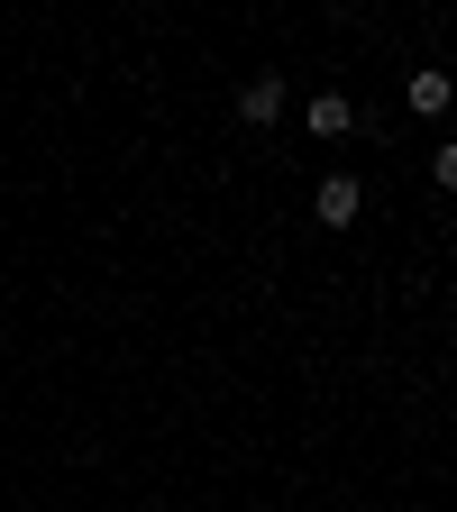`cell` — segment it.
<instances>
[{"label":"cell","instance_id":"6da1fadb","mask_svg":"<svg viewBox=\"0 0 457 512\" xmlns=\"http://www.w3.org/2000/svg\"><path fill=\"white\" fill-rule=\"evenodd\" d=\"M357 211H366V183L357 174H330V183L311 192V220L320 229H357Z\"/></svg>","mask_w":457,"mask_h":512},{"label":"cell","instance_id":"7a4b0ae2","mask_svg":"<svg viewBox=\"0 0 457 512\" xmlns=\"http://www.w3.org/2000/svg\"><path fill=\"white\" fill-rule=\"evenodd\" d=\"M238 119H284V74H247V92H238Z\"/></svg>","mask_w":457,"mask_h":512},{"label":"cell","instance_id":"3957f363","mask_svg":"<svg viewBox=\"0 0 457 512\" xmlns=\"http://www.w3.org/2000/svg\"><path fill=\"white\" fill-rule=\"evenodd\" d=\"M302 119H311V138H348V128H357V110H348V92H320V101H311Z\"/></svg>","mask_w":457,"mask_h":512},{"label":"cell","instance_id":"277c9868","mask_svg":"<svg viewBox=\"0 0 457 512\" xmlns=\"http://www.w3.org/2000/svg\"><path fill=\"white\" fill-rule=\"evenodd\" d=\"M403 101H412L421 119H439V110L457 101V83H448V74H412V83H403Z\"/></svg>","mask_w":457,"mask_h":512},{"label":"cell","instance_id":"5b68a950","mask_svg":"<svg viewBox=\"0 0 457 512\" xmlns=\"http://www.w3.org/2000/svg\"><path fill=\"white\" fill-rule=\"evenodd\" d=\"M439 192H457V147H439Z\"/></svg>","mask_w":457,"mask_h":512}]
</instances>
